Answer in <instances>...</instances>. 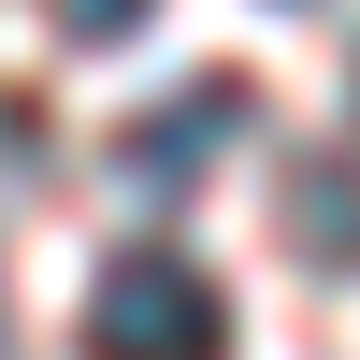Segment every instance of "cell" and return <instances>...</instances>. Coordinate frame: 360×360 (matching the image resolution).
Segmentation results:
<instances>
[{"label": "cell", "instance_id": "obj_2", "mask_svg": "<svg viewBox=\"0 0 360 360\" xmlns=\"http://www.w3.org/2000/svg\"><path fill=\"white\" fill-rule=\"evenodd\" d=\"M231 130H245V86L202 72V86H173L159 115H130V130H115V173L173 202V188H202V144H231Z\"/></svg>", "mask_w": 360, "mask_h": 360}, {"label": "cell", "instance_id": "obj_3", "mask_svg": "<svg viewBox=\"0 0 360 360\" xmlns=\"http://www.w3.org/2000/svg\"><path fill=\"white\" fill-rule=\"evenodd\" d=\"M130 15H144V0H72V29H86V44H115Z\"/></svg>", "mask_w": 360, "mask_h": 360}, {"label": "cell", "instance_id": "obj_1", "mask_svg": "<svg viewBox=\"0 0 360 360\" xmlns=\"http://www.w3.org/2000/svg\"><path fill=\"white\" fill-rule=\"evenodd\" d=\"M86 360H231V303L202 259L173 245H115L86 288Z\"/></svg>", "mask_w": 360, "mask_h": 360}]
</instances>
